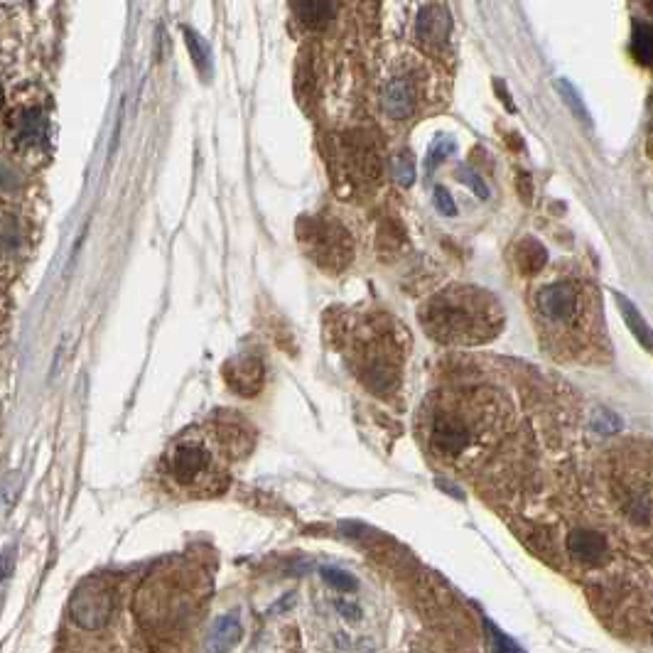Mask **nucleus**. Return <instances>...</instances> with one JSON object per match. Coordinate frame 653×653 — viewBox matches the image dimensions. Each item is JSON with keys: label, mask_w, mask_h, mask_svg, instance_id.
Segmentation results:
<instances>
[{"label": "nucleus", "mask_w": 653, "mask_h": 653, "mask_svg": "<svg viewBox=\"0 0 653 653\" xmlns=\"http://www.w3.org/2000/svg\"><path fill=\"white\" fill-rule=\"evenodd\" d=\"M20 484H23V477L20 472H10L3 482V504L5 511H10V506L15 504V499L20 496Z\"/></svg>", "instance_id": "4be33fe9"}, {"label": "nucleus", "mask_w": 653, "mask_h": 653, "mask_svg": "<svg viewBox=\"0 0 653 653\" xmlns=\"http://www.w3.org/2000/svg\"><path fill=\"white\" fill-rule=\"evenodd\" d=\"M3 563H5V570H3V575H5V577H10V570H13V553H10V550H5V558H3Z\"/></svg>", "instance_id": "cd10ccee"}, {"label": "nucleus", "mask_w": 653, "mask_h": 653, "mask_svg": "<svg viewBox=\"0 0 653 653\" xmlns=\"http://www.w3.org/2000/svg\"><path fill=\"white\" fill-rule=\"evenodd\" d=\"M241 634V624L236 614H224L212 629V639H209V651H226Z\"/></svg>", "instance_id": "4468645a"}, {"label": "nucleus", "mask_w": 653, "mask_h": 653, "mask_svg": "<svg viewBox=\"0 0 653 653\" xmlns=\"http://www.w3.org/2000/svg\"><path fill=\"white\" fill-rule=\"evenodd\" d=\"M568 550H570L572 558L580 560V563H590V565H595V563H599V560H604V558H607V553H609L607 541H604L599 533L585 531V528L570 533Z\"/></svg>", "instance_id": "9b49d317"}, {"label": "nucleus", "mask_w": 653, "mask_h": 653, "mask_svg": "<svg viewBox=\"0 0 653 653\" xmlns=\"http://www.w3.org/2000/svg\"><path fill=\"white\" fill-rule=\"evenodd\" d=\"M428 440L435 455L452 462L467 455V450L472 447L474 435L469 423L460 413H455V410H452V413L450 410H440V413H435L433 418H430Z\"/></svg>", "instance_id": "20e7f679"}, {"label": "nucleus", "mask_w": 653, "mask_h": 653, "mask_svg": "<svg viewBox=\"0 0 653 653\" xmlns=\"http://www.w3.org/2000/svg\"><path fill=\"white\" fill-rule=\"evenodd\" d=\"M226 379L239 396H256L263 383V366L258 359H234L226 366Z\"/></svg>", "instance_id": "1a4fd4ad"}, {"label": "nucleus", "mask_w": 653, "mask_h": 653, "mask_svg": "<svg viewBox=\"0 0 653 653\" xmlns=\"http://www.w3.org/2000/svg\"><path fill=\"white\" fill-rule=\"evenodd\" d=\"M113 612V597L106 590L104 582L89 580L74 592L72 597V617L82 629L96 631L109 622Z\"/></svg>", "instance_id": "39448f33"}, {"label": "nucleus", "mask_w": 653, "mask_h": 653, "mask_svg": "<svg viewBox=\"0 0 653 653\" xmlns=\"http://www.w3.org/2000/svg\"><path fill=\"white\" fill-rule=\"evenodd\" d=\"M649 150H651V155H653V116H651V133H649Z\"/></svg>", "instance_id": "c85d7f7f"}, {"label": "nucleus", "mask_w": 653, "mask_h": 653, "mask_svg": "<svg viewBox=\"0 0 653 653\" xmlns=\"http://www.w3.org/2000/svg\"><path fill=\"white\" fill-rule=\"evenodd\" d=\"M300 239L310 256L325 268H342L352 258V239L334 221H305Z\"/></svg>", "instance_id": "7ed1b4c3"}, {"label": "nucleus", "mask_w": 653, "mask_h": 653, "mask_svg": "<svg viewBox=\"0 0 653 653\" xmlns=\"http://www.w3.org/2000/svg\"><path fill=\"white\" fill-rule=\"evenodd\" d=\"M536 302L545 320L570 322L577 312V288L572 283L545 285Z\"/></svg>", "instance_id": "423d86ee"}, {"label": "nucleus", "mask_w": 653, "mask_h": 653, "mask_svg": "<svg viewBox=\"0 0 653 653\" xmlns=\"http://www.w3.org/2000/svg\"><path fill=\"white\" fill-rule=\"evenodd\" d=\"M450 28V15L440 5H425L418 13V20H415V35H418L420 45L428 47V50L445 47L447 40H450Z\"/></svg>", "instance_id": "0eeeda50"}, {"label": "nucleus", "mask_w": 653, "mask_h": 653, "mask_svg": "<svg viewBox=\"0 0 653 653\" xmlns=\"http://www.w3.org/2000/svg\"><path fill=\"white\" fill-rule=\"evenodd\" d=\"M614 300H617L619 312H622L626 327L631 329V334L636 337V342H639L644 349H649V352H653V329L646 325V320L641 317L639 307H636L629 298H624L622 293H614Z\"/></svg>", "instance_id": "f8f14e48"}, {"label": "nucleus", "mask_w": 653, "mask_h": 653, "mask_svg": "<svg viewBox=\"0 0 653 653\" xmlns=\"http://www.w3.org/2000/svg\"><path fill=\"white\" fill-rule=\"evenodd\" d=\"M393 177L398 180V185L410 187L415 182V163L413 155L410 153H401L393 158Z\"/></svg>", "instance_id": "6ab92c4d"}, {"label": "nucleus", "mask_w": 653, "mask_h": 653, "mask_svg": "<svg viewBox=\"0 0 653 653\" xmlns=\"http://www.w3.org/2000/svg\"><path fill=\"white\" fill-rule=\"evenodd\" d=\"M182 32H185L187 50H190L194 67L202 72V77H209V74H212V52H209L207 42H204L192 28H182Z\"/></svg>", "instance_id": "dca6fc26"}, {"label": "nucleus", "mask_w": 653, "mask_h": 653, "mask_svg": "<svg viewBox=\"0 0 653 653\" xmlns=\"http://www.w3.org/2000/svg\"><path fill=\"white\" fill-rule=\"evenodd\" d=\"M165 479L190 496H214L226 489V467L217 455V440L182 435L165 452Z\"/></svg>", "instance_id": "f03ea898"}, {"label": "nucleus", "mask_w": 653, "mask_h": 653, "mask_svg": "<svg viewBox=\"0 0 653 653\" xmlns=\"http://www.w3.org/2000/svg\"><path fill=\"white\" fill-rule=\"evenodd\" d=\"M558 91H560V96H563V99H565V104H568L570 109H572V113H575V116L580 118V121L590 123V113H587L585 104H582V99H580V94H577V91H575V86H572L570 82H565V79H560V82H558Z\"/></svg>", "instance_id": "a211bd4d"}, {"label": "nucleus", "mask_w": 653, "mask_h": 653, "mask_svg": "<svg viewBox=\"0 0 653 653\" xmlns=\"http://www.w3.org/2000/svg\"><path fill=\"white\" fill-rule=\"evenodd\" d=\"M592 428L602 435H614L622 428V420H619V415H614L612 410L597 408L595 415H592Z\"/></svg>", "instance_id": "aec40b11"}, {"label": "nucleus", "mask_w": 653, "mask_h": 653, "mask_svg": "<svg viewBox=\"0 0 653 653\" xmlns=\"http://www.w3.org/2000/svg\"><path fill=\"white\" fill-rule=\"evenodd\" d=\"M460 177H462L464 182H467L469 187H472L474 194H477L479 199H487V197H489V190H487V185H484V182H482V177H479L477 172H474V170H469V167H462V170H460Z\"/></svg>", "instance_id": "b1692460"}, {"label": "nucleus", "mask_w": 653, "mask_h": 653, "mask_svg": "<svg viewBox=\"0 0 653 653\" xmlns=\"http://www.w3.org/2000/svg\"><path fill=\"white\" fill-rule=\"evenodd\" d=\"M47 138V118L40 109H23L15 118V143L20 148H40Z\"/></svg>", "instance_id": "9d476101"}, {"label": "nucleus", "mask_w": 653, "mask_h": 653, "mask_svg": "<svg viewBox=\"0 0 653 653\" xmlns=\"http://www.w3.org/2000/svg\"><path fill=\"white\" fill-rule=\"evenodd\" d=\"M489 631H491V639H494V644H496V651H518V646L514 644V641L506 639L499 629H494V626L489 624Z\"/></svg>", "instance_id": "a878e982"}, {"label": "nucleus", "mask_w": 653, "mask_h": 653, "mask_svg": "<svg viewBox=\"0 0 653 653\" xmlns=\"http://www.w3.org/2000/svg\"><path fill=\"white\" fill-rule=\"evenodd\" d=\"M631 55L644 67H653V25H636L631 37Z\"/></svg>", "instance_id": "f3484780"}, {"label": "nucleus", "mask_w": 653, "mask_h": 653, "mask_svg": "<svg viewBox=\"0 0 653 653\" xmlns=\"http://www.w3.org/2000/svg\"><path fill=\"white\" fill-rule=\"evenodd\" d=\"M381 109L393 121H406L415 111V86L408 79H391L381 91Z\"/></svg>", "instance_id": "6e6552de"}, {"label": "nucleus", "mask_w": 653, "mask_h": 653, "mask_svg": "<svg viewBox=\"0 0 653 653\" xmlns=\"http://www.w3.org/2000/svg\"><path fill=\"white\" fill-rule=\"evenodd\" d=\"M435 204H437V212H440L442 217H455L457 214L455 199H452V194L447 192L445 187H435Z\"/></svg>", "instance_id": "5701e85b"}, {"label": "nucleus", "mask_w": 653, "mask_h": 653, "mask_svg": "<svg viewBox=\"0 0 653 653\" xmlns=\"http://www.w3.org/2000/svg\"><path fill=\"white\" fill-rule=\"evenodd\" d=\"M322 577H325V580L334 587V590H342V592H354L356 590V580L352 575H349V572H344V570L325 568V570H322Z\"/></svg>", "instance_id": "412c9836"}, {"label": "nucleus", "mask_w": 653, "mask_h": 653, "mask_svg": "<svg viewBox=\"0 0 653 653\" xmlns=\"http://www.w3.org/2000/svg\"><path fill=\"white\" fill-rule=\"evenodd\" d=\"M516 261H518V268H521L523 273H536L545 266V261H548V253H545V248L538 244V241L526 239L521 246H518Z\"/></svg>", "instance_id": "2eb2a0df"}, {"label": "nucleus", "mask_w": 653, "mask_h": 653, "mask_svg": "<svg viewBox=\"0 0 653 653\" xmlns=\"http://www.w3.org/2000/svg\"><path fill=\"white\" fill-rule=\"evenodd\" d=\"M337 609H339V612L347 614V619H356V617H359V609H356V607H347V604H344V602H337Z\"/></svg>", "instance_id": "bb28decb"}, {"label": "nucleus", "mask_w": 653, "mask_h": 653, "mask_svg": "<svg viewBox=\"0 0 653 653\" xmlns=\"http://www.w3.org/2000/svg\"><path fill=\"white\" fill-rule=\"evenodd\" d=\"M501 327L499 305L477 288H450L430 300L425 329L447 344H479Z\"/></svg>", "instance_id": "f257e3e1"}, {"label": "nucleus", "mask_w": 653, "mask_h": 653, "mask_svg": "<svg viewBox=\"0 0 653 653\" xmlns=\"http://www.w3.org/2000/svg\"><path fill=\"white\" fill-rule=\"evenodd\" d=\"M452 150H455V143H450V140H442V143H437L435 150H430V160H428L430 167H435L442 158H445V155H450Z\"/></svg>", "instance_id": "393cba45"}, {"label": "nucleus", "mask_w": 653, "mask_h": 653, "mask_svg": "<svg viewBox=\"0 0 653 653\" xmlns=\"http://www.w3.org/2000/svg\"><path fill=\"white\" fill-rule=\"evenodd\" d=\"M298 18L305 28L325 30L334 18L332 0H298Z\"/></svg>", "instance_id": "ddd939ff"}]
</instances>
